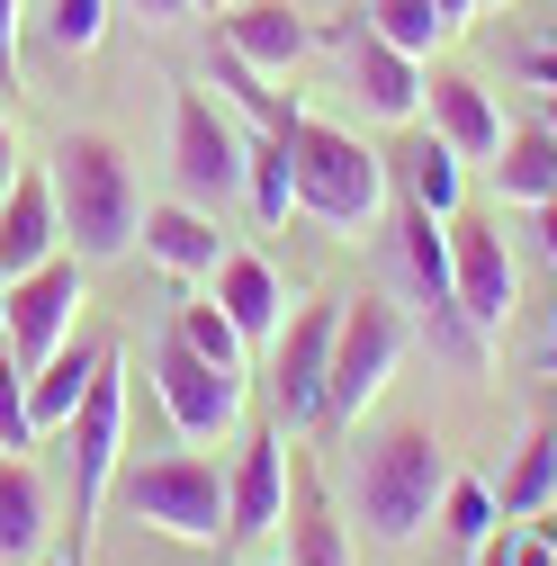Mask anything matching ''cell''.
Here are the masks:
<instances>
[{"mask_svg":"<svg viewBox=\"0 0 557 566\" xmlns=\"http://www.w3.org/2000/svg\"><path fill=\"white\" fill-rule=\"evenodd\" d=\"M360 19H369V28H378V36L396 45V54H413V63H423V54L441 45V36H459V28H450V19L432 10V0H369Z\"/></svg>","mask_w":557,"mask_h":566,"instance_id":"28","label":"cell"},{"mask_svg":"<svg viewBox=\"0 0 557 566\" xmlns=\"http://www.w3.org/2000/svg\"><path fill=\"white\" fill-rule=\"evenodd\" d=\"M432 10H441L450 28H467V10H476V0H432Z\"/></svg>","mask_w":557,"mask_h":566,"instance_id":"39","label":"cell"},{"mask_svg":"<svg viewBox=\"0 0 557 566\" xmlns=\"http://www.w3.org/2000/svg\"><path fill=\"white\" fill-rule=\"evenodd\" d=\"M288 154H297V207L333 234H369L387 217V154H369L351 126H324L297 117L288 126Z\"/></svg>","mask_w":557,"mask_h":566,"instance_id":"3","label":"cell"},{"mask_svg":"<svg viewBox=\"0 0 557 566\" xmlns=\"http://www.w3.org/2000/svg\"><path fill=\"white\" fill-rule=\"evenodd\" d=\"M19 36H28V0H0V91H19Z\"/></svg>","mask_w":557,"mask_h":566,"instance_id":"33","label":"cell"},{"mask_svg":"<svg viewBox=\"0 0 557 566\" xmlns=\"http://www.w3.org/2000/svg\"><path fill=\"white\" fill-rule=\"evenodd\" d=\"M495 189H504V207H539V198H557V135H548V126H504Z\"/></svg>","mask_w":557,"mask_h":566,"instance_id":"23","label":"cell"},{"mask_svg":"<svg viewBox=\"0 0 557 566\" xmlns=\"http://www.w3.org/2000/svg\"><path fill=\"white\" fill-rule=\"evenodd\" d=\"M539 126H548V135H557V91H539Z\"/></svg>","mask_w":557,"mask_h":566,"instance_id":"40","label":"cell"},{"mask_svg":"<svg viewBox=\"0 0 557 566\" xmlns=\"http://www.w3.org/2000/svg\"><path fill=\"white\" fill-rule=\"evenodd\" d=\"M36 36L73 63V54H99L108 45V0H36Z\"/></svg>","mask_w":557,"mask_h":566,"instance_id":"27","label":"cell"},{"mask_svg":"<svg viewBox=\"0 0 557 566\" xmlns=\"http://www.w3.org/2000/svg\"><path fill=\"white\" fill-rule=\"evenodd\" d=\"M207 279H217V306H225V324H234L252 350H270V342H278V324H288V289H278V270H270L261 252H225Z\"/></svg>","mask_w":557,"mask_h":566,"instance_id":"18","label":"cell"},{"mask_svg":"<svg viewBox=\"0 0 557 566\" xmlns=\"http://www.w3.org/2000/svg\"><path fill=\"white\" fill-rule=\"evenodd\" d=\"M54 217H63V252H82L91 270L135 252V234H145V189H135V163L117 135L82 126L54 145Z\"/></svg>","mask_w":557,"mask_h":566,"instance_id":"1","label":"cell"},{"mask_svg":"<svg viewBox=\"0 0 557 566\" xmlns=\"http://www.w3.org/2000/svg\"><path fill=\"white\" fill-rule=\"evenodd\" d=\"M333 324H341V297H306V306H288V324H278V342H270V378H278V413H288V422L324 413Z\"/></svg>","mask_w":557,"mask_h":566,"instance_id":"12","label":"cell"},{"mask_svg":"<svg viewBox=\"0 0 557 566\" xmlns=\"http://www.w3.org/2000/svg\"><path fill=\"white\" fill-rule=\"evenodd\" d=\"M495 522H504L495 485H476V476H450V494H441V531H450L459 548H485V539H495Z\"/></svg>","mask_w":557,"mask_h":566,"instance_id":"30","label":"cell"},{"mask_svg":"<svg viewBox=\"0 0 557 566\" xmlns=\"http://www.w3.org/2000/svg\"><path fill=\"white\" fill-rule=\"evenodd\" d=\"M351 91H360V108L378 126H413V117H423V63L396 54L369 19H351Z\"/></svg>","mask_w":557,"mask_h":566,"instance_id":"14","label":"cell"},{"mask_svg":"<svg viewBox=\"0 0 557 566\" xmlns=\"http://www.w3.org/2000/svg\"><path fill=\"white\" fill-rule=\"evenodd\" d=\"M404 360V315L396 297H341V324H333V369H324V413L333 422H360L387 378Z\"/></svg>","mask_w":557,"mask_h":566,"instance_id":"5","label":"cell"},{"mask_svg":"<svg viewBox=\"0 0 557 566\" xmlns=\"http://www.w3.org/2000/svg\"><path fill=\"white\" fill-rule=\"evenodd\" d=\"M278 539H288V557H278V566H351V531L333 522V504H324L315 485L288 494V522H278Z\"/></svg>","mask_w":557,"mask_h":566,"instance_id":"24","label":"cell"},{"mask_svg":"<svg viewBox=\"0 0 557 566\" xmlns=\"http://www.w3.org/2000/svg\"><path fill=\"white\" fill-rule=\"evenodd\" d=\"M171 180H180V198H189V207L234 198V189H243V135L225 126V108H217V99H198V91H180V99H171Z\"/></svg>","mask_w":557,"mask_h":566,"instance_id":"10","label":"cell"},{"mask_svg":"<svg viewBox=\"0 0 557 566\" xmlns=\"http://www.w3.org/2000/svg\"><path fill=\"white\" fill-rule=\"evenodd\" d=\"M278 522H288V432H252L225 476V539L252 548V539H278Z\"/></svg>","mask_w":557,"mask_h":566,"instance_id":"13","label":"cell"},{"mask_svg":"<svg viewBox=\"0 0 557 566\" xmlns=\"http://www.w3.org/2000/svg\"><path fill=\"white\" fill-rule=\"evenodd\" d=\"M450 297H459V315H467L476 342H504V324L522 306V270H513L504 217H476V207L450 217Z\"/></svg>","mask_w":557,"mask_h":566,"instance_id":"7","label":"cell"},{"mask_svg":"<svg viewBox=\"0 0 557 566\" xmlns=\"http://www.w3.org/2000/svg\"><path fill=\"white\" fill-rule=\"evenodd\" d=\"M117 494H126L135 522H154V531L180 539V548H217V539H225V476H217V459H207V450L135 459Z\"/></svg>","mask_w":557,"mask_h":566,"instance_id":"4","label":"cell"},{"mask_svg":"<svg viewBox=\"0 0 557 566\" xmlns=\"http://www.w3.org/2000/svg\"><path fill=\"white\" fill-rule=\"evenodd\" d=\"M63 252V217H54V180L45 171H19L10 189H0V289L10 279H28L36 261Z\"/></svg>","mask_w":557,"mask_h":566,"instance_id":"15","label":"cell"},{"mask_svg":"<svg viewBox=\"0 0 557 566\" xmlns=\"http://www.w3.org/2000/svg\"><path fill=\"white\" fill-rule=\"evenodd\" d=\"M530 226H539V252L557 261V198H539V207H530Z\"/></svg>","mask_w":557,"mask_h":566,"instance_id":"36","label":"cell"},{"mask_svg":"<svg viewBox=\"0 0 557 566\" xmlns=\"http://www.w3.org/2000/svg\"><path fill=\"white\" fill-rule=\"evenodd\" d=\"M171 333L198 350V360H217V369H243V360H252V342L225 324V306H217V297H180V306H171Z\"/></svg>","mask_w":557,"mask_h":566,"instance_id":"26","label":"cell"},{"mask_svg":"<svg viewBox=\"0 0 557 566\" xmlns=\"http://www.w3.org/2000/svg\"><path fill=\"white\" fill-rule=\"evenodd\" d=\"M423 108H432V135H441L459 163H495V154H504V108L485 99V82H467V73H423Z\"/></svg>","mask_w":557,"mask_h":566,"instance_id":"16","label":"cell"},{"mask_svg":"<svg viewBox=\"0 0 557 566\" xmlns=\"http://www.w3.org/2000/svg\"><path fill=\"white\" fill-rule=\"evenodd\" d=\"M243 189H252V217L261 226H288L297 217V154H288V135L243 145Z\"/></svg>","mask_w":557,"mask_h":566,"instance_id":"25","label":"cell"},{"mask_svg":"<svg viewBox=\"0 0 557 566\" xmlns=\"http://www.w3.org/2000/svg\"><path fill=\"white\" fill-rule=\"evenodd\" d=\"M189 10H207V19H217V10H234V0H189Z\"/></svg>","mask_w":557,"mask_h":566,"instance_id":"42","label":"cell"},{"mask_svg":"<svg viewBox=\"0 0 557 566\" xmlns=\"http://www.w3.org/2000/svg\"><path fill=\"white\" fill-rule=\"evenodd\" d=\"M126 10L145 19V28H171V19H189V0H126Z\"/></svg>","mask_w":557,"mask_h":566,"instance_id":"34","label":"cell"},{"mask_svg":"<svg viewBox=\"0 0 557 566\" xmlns=\"http://www.w3.org/2000/svg\"><path fill=\"white\" fill-rule=\"evenodd\" d=\"M539 369H548V378H557V333H548V350H539Z\"/></svg>","mask_w":557,"mask_h":566,"instance_id":"41","label":"cell"},{"mask_svg":"<svg viewBox=\"0 0 557 566\" xmlns=\"http://www.w3.org/2000/svg\"><path fill=\"white\" fill-rule=\"evenodd\" d=\"M91 378H99V350H91V342H63L54 360L28 369V422H36V441H45V432H73Z\"/></svg>","mask_w":557,"mask_h":566,"instance_id":"19","label":"cell"},{"mask_svg":"<svg viewBox=\"0 0 557 566\" xmlns=\"http://www.w3.org/2000/svg\"><path fill=\"white\" fill-rule=\"evenodd\" d=\"M504 522H539L548 504H557V422L539 413L530 432H522V450H513V468H504Z\"/></svg>","mask_w":557,"mask_h":566,"instance_id":"22","label":"cell"},{"mask_svg":"<svg viewBox=\"0 0 557 566\" xmlns=\"http://www.w3.org/2000/svg\"><path fill=\"white\" fill-rule=\"evenodd\" d=\"M73 566L91 557V522L108 504V485H117V459H126V369H117V350H99V378L73 413Z\"/></svg>","mask_w":557,"mask_h":566,"instance_id":"6","label":"cell"},{"mask_svg":"<svg viewBox=\"0 0 557 566\" xmlns=\"http://www.w3.org/2000/svg\"><path fill=\"white\" fill-rule=\"evenodd\" d=\"M82 297H91V261H82V252H54V261H36L28 279H10V289H0V342L19 350V369L54 360V350L73 342Z\"/></svg>","mask_w":557,"mask_h":566,"instance_id":"8","label":"cell"},{"mask_svg":"<svg viewBox=\"0 0 557 566\" xmlns=\"http://www.w3.org/2000/svg\"><path fill=\"white\" fill-rule=\"evenodd\" d=\"M217 82H225V91L261 117V135H288V126H297V108L270 91V73H252V63H243V54H225V45H217Z\"/></svg>","mask_w":557,"mask_h":566,"instance_id":"31","label":"cell"},{"mask_svg":"<svg viewBox=\"0 0 557 566\" xmlns=\"http://www.w3.org/2000/svg\"><path fill=\"white\" fill-rule=\"evenodd\" d=\"M145 252L162 261V270H180V279H207L225 252H217V217H198L189 198H171V207H145Z\"/></svg>","mask_w":557,"mask_h":566,"instance_id":"21","label":"cell"},{"mask_svg":"<svg viewBox=\"0 0 557 566\" xmlns=\"http://www.w3.org/2000/svg\"><path fill=\"white\" fill-rule=\"evenodd\" d=\"M404 189H413V207H432V217H459V154L441 135H423V145L404 154Z\"/></svg>","mask_w":557,"mask_h":566,"instance_id":"29","label":"cell"},{"mask_svg":"<svg viewBox=\"0 0 557 566\" xmlns=\"http://www.w3.org/2000/svg\"><path fill=\"white\" fill-rule=\"evenodd\" d=\"M522 73H530L539 91H557V45H530V54H522Z\"/></svg>","mask_w":557,"mask_h":566,"instance_id":"35","label":"cell"},{"mask_svg":"<svg viewBox=\"0 0 557 566\" xmlns=\"http://www.w3.org/2000/svg\"><path fill=\"white\" fill-rule=\"evenodd\" d=\"M217 45L243 54L252 73H288V63H306L315 28L288 10V0H234V10H217Z\"/></svg>","mask_w":557,"mask_h":566,"instance_id":"17","label":"cell"},{"mask_svg":"<svg viewBox=\"0 0 557 566\" xmlns=\"http://www.w3.org/2000/svg\"><path fill=\"white\" fill-rule=\"evenodd\" d=\"M351 494H360V531L378 548H413L423 522L441 513L450 494V450L432 422H378L351 459Z\"/></svg>","mask_w":557,"mask_h":566,"instance_id":"2","label":"cell"},{"mask_svg":"<svg viewBox=\"0 0 557 566\" xmlns=\"http://www.w3.org/2000/svg\"><path fill=\"white\" fill-rule=\"evenodd\" d=\"M476 566H522V557H513V531H504V539H485V548H476Z\"/></svg>","mask_w":557,"mask_h":566,"instance_id":"38","label":"cell"},{"mask_svg":"<svg viewBox=\"0 0 557 566\" xmlns=\"http://www.w3.org/2000/svg\"><path fill=\"white\" fill-rule=\"evenodd\" d=\"M19 171H28V163H19V135H10V117H0V189H10Z\"/></svg>","mask_w":557,"mask_h":566,"instance_id":"37","label":"cell"},{"mask_svg":"<svg viewBox=\"0 0 557 566\" xmlns=\"http://www.w3.org/2000/svg\"><path fill=\"white\" fill-rule=\"evenodd\" d=\"M154 396H162V413L180 422V441H225V432H243V369L198 360L180 333L154 342Z\"/></svg>","mask_w":557,"mask_h":566,"instance_id":"9","label":"cell"},{"mask_svg":"<svg viewBox=\"0 0 557 566\" xmlns=\"http://www.w3.org/2000/svg\"><path fill=\"white\" fill-rule=\"evenodd\" d=\"M45 522H54L45 468L28 450H0V557H36L45 548Z\"/></svg>","mask_w":557,"mask_h":566,"instance_id":"20","label":"cell"},{"mask_svg":"<svg viewBox=\"0 0 557 566\" xmlns=\"http://www.w3.org/2000/svg\"><path fill=\"white\" fill-rule=\"evenodd\" d=\"M387 243H396V270H404V289L432 306L441 342L459 350V360H485V342L467 333V315H459V297H450V217H432V207H404Z\"/></svg>","mask_w":557,"mask_h":566,"instance_id":"11","label":"cell"},{"mask_svg":"<svg viewBox=\"0 0 557 566\" xmlns=\"http://www.w3.org/2000/svg\"><path fill=\"white\" fill-rule=\"evenodd\" d=\"M0 450H36V422H28V369L19 350L0 342Z\"/></svg>","mask_w":557,"mask_h":566,"instance_id":"32","label":"cell"}]
</instances>
